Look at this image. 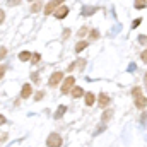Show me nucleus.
Segmentation results:
<instances>
[{
	"label": "nucleus",
	"instance_id": "nucleus-1",
	"mask_svg": "<svg viewBox=\"0 0 147 147\" xmlns=\"http://www.w3.org/2000/svg\"><path fill=\"white\" fill-rule=\"evenodd\" d=\"M75 86V77L69 75V77H63V84H62V94H70L72 87Z\"/></svg>",
	"mask_w": 147,
	"mask_h": 147
},
{
	"label": "nucleus",
	"instance_id": "nucleus-2",
	"mask_svg": "<svg viewBox=\"0 0 147 147\" xmlns=\"http://www.w3.org/2000/svg\"><path fill=\"white\" fill-rule=\"evenodd\" d=\"M65 0H50L46 5H45V16H50V14H53L62 3H63Z\"/></svg>",
	"mask_w": 147,
	"mask_h": 147
},
{
	"label": "nucleus",
	"instance_id": "nucleus-3",
	"mask_svg": "<svg viewBox=\"0 0 147 147\" xmlns=\"http://www.w3.org/2000/svg\"><path fill=\"white\" fill-rule=\"evenodd\" d=\"M63 80V72H60V70H57V72H53L50 75V80H48V86L50 87H57L60 82Z\"/></svg>",
	"mask_w": 147,
	"mask_h": 147
},
{
	"label": "nucleus",
	"instance_id": "nucleus-4",
	"mask_svg": "<svg viewBox=\"0 0 147 147\" xmlns=\"http://www.w3.org/2000/svg\"><path fill=\"white\" fill-rule=\"evenodd\" d=\"M69 12H70V9H69L67 5H63V3H62V5H60V7L53 12V16H55V19L62 21V19H65V17L69 16Z\"/></svg>",
	"mask_w": 147,
	"mask_h": 147
},
{
	"label": "nucleus",
	"instance_id": "nucleus-5",
	"mask_svg": "<svg viewBox=\"0 0 147 147\" xmlns=\"http://www.w3.org/2000/svg\"><path fill=\"white\" fill-rule=\"evenodd\" d=\"M48 147H60L62 146V137L58 134H50V137L46 139Z\"/></svg>",
	"mask_w": 147,
	"mask_h": 147
},
{
	"label": "nucleus",
	"instance_id": "nucleus-6",
	"mask_svg": "<svg viewBox=\"0 0 147 147\" xmlns=\"http://www.w3.org/2000/svg\"><path fill=\"white\" fill-rule=\"evenodd\" d=\"M135 106H137L139 110H146V106H147V98L144 96V94H140V96H137V98H135Z\"/></svg>",
	"mask_w": 147,
	"mask_h": 147
},
{
	"label": "nucleus",
	"instance_id": "nucleus-7",
	"mask_svg": "<svg viewBox=\"0 0 147 147\" xmlns=\"http://www.w3.org/2000/svg\"><path fill=\"white\" fill-rule=\"evenodd\" d=\"M98 101H99V106L105 110V108L110 105V96H108V94H105V92H101V94H99V98H98Z\"/></svg>",
	"mask_w": 147,
	"mask_h": 147
},
{
	"label": "nucleus",
	"instance_id": "nucleus-8",
	"mask_svg": "<svg viewBox=\"0 0 147 147\" xmlns=\"http://www.w3.org/2000/svg\"><path fill=\"white\" fill-rule=\"evenodd\" d=\"M31 92H33L31 84H24V86H22V91H21V98H22V99H26V98H29V96H31Z\"/></svg>",
	"mask_w": 147,
	"mask_h": 147
},
{
	"label": "nucleus",
	"instance_id": "nucleus-9",
	"mask_svg": "<svg viewBox=\"0 0 147 147\" xmlns=\"http://www.w3.org/2000/svg\"><path fill=\"white\" fill-rule=\"evenodd\" d=\"M86 92H84V89L82 87H77V86H74L72 91H70V96H72L74 99H77V98H82Z\"/></svg>",
	"mask_w": 147,
	"mask_h": 147
},
{
	"label": "nucleus",
	"instance_id": "nucleus-10",
	"mask_svg": "<svg viewBox=\"0 0 147 147\" xmlns=\"http://www.w3.org/2000/svg\"><path fill=\"white\" fill-rule=\"evenodd\" d=\"M96 10H98V7H92V5L89 7V5H86V7L82 9V12H80V14H82L84 17H87V16H92V14H96Z\"/></svg>",
	"mask_w": 147,
	"mask_h": 147
},
{
	"label": "nucleus",
	"instance_id": "nucleus-11",
	"mask_svg": "<svg viewBox=\"0 0 147 147\" xmlns=\"http://www.w3.org/2000/svg\"><path fill=\"white\" fill-rule=\"evenodd\" d=\"M89 46V41H86V39H82V41H79L77 45H75V53H80L82 50H86Z\"/></svg>",
	"mask_w": 147,
	"mask_h": 147
},
{
	"label": "nucleus",
	"instance_id": "nucleus-12",
	"mask_svg": "<svg viewBox=\"0 0 147 147\" xmlns=\"http://www.w3.org/2000/svg\"><path fill=\"white\" fill-rule=\"evenodd\" d=\"M84 98H86V106H92L94 101H96V96H94L92 92H86Z\"/></svg>",
	"mask_w": 147,
	"mask_h": 147
},
{
	"label": "nucleus",
	"instance_id": "nucleus-13",
	"mask_svg": "<svg viewBox=\"0 0 147 147\" xmlns=\"http://www.w3.org/2000/svg\"><path fill=\"white\" fill-rule=\"evenodd\" d=\"M65 111H67V106H58V110H57V113H55V120H60L63 115H65Z\"/></svg>",
	"mask_w": 147,
	"mask_h": 147
},
{
	"label": "nucleus",
	"instance_id": "nucleus-14",
	"mask_svg": "<svg viewBox=\"0 0 147 147\" xmlns=\"http://www.w3.org/2000/svg\"><path fill=\"white\" fill-rule=\"evenodd\" d=\"M19 60H21V62L31 60V51H21V53H19Z\"/></svg>",
	"mask_w": 147,
	"mask_h": 147
},
{
	"label": "nucleus",
	"instance_id": "nucleus-15",
	"mask_svg": "<svg viewBox=\"0 0 147 147\" xmlns=\"http://www.w3.org/2000/svg\"><path fill=\"white\" fill-rule=\"evenodd\" d=\"M146 5H147V0H135V2H134V7H135L137 10L146 9Z\"/></svg>",
	"mask_w": 147,
	"mask_h": 147
},
{
	"label": "nucleus",
	"instance_id": "nucleus-16",
	"mask_svg": "<svg viewBox=\"0 0 147 147\" xmlns=\"http://www.w3.org/2000/svg\"><path fill=\"white\" fill-rule=\"evenodd\" d=\"M111 118H113V110H106L105 113H103V116H101L103 121H108V120H111Z\"/></svg>",
	"mask_w": 147,
	"mask_h": 147
},
{
	"label": "nucleus",
	"instance_id": "nucleus-17",
	"mask_svg": "<svg viewBox=\"0 0 147 147\" xmlns=\"http://www.w3.org/2000/svg\"><path fill=\"white\" fill-rule=\"evenodd\" d=\"M29 10H31L33 14H36V12H39V10H41V2H39V0H36V3H33Z\"/></svg>",
	"mask_w": 147,
	"mask_h": 147
},
{
	"label": "nucleus",
	"instance_id": "nucleus-18",
	"mask_svg": "<svg viewBox=\"0 0 147 147\" xmlns=\"http://www.w3.org/2000/svg\"><path fill=\"white\" fill-rule=\"evenodd\" d=\"M89 38L91 39H98L99 38V31L98 29H89Z\"/></svg>",
	"mask_w": 147,
	"mask_h": 147
},
{
	"label": "nucleus",
	"instance_id": "nucleus-19",
	"mask_svg": "<svg viewBox=\"0 0 147 147\" xmlns=\"http://www.w3.org/2000/svg\"><path fill=\"white\" fill-rule=\"evenodd\" d=\"M87 33H89V28H87V26H84V28H80V29H79L77 36H79V38H82V36H86Z\"/></svg>",
	"mask_w": 147,
	"mask_h": 147
},
{
	"label": "nucleus",
	"instance_id": "nucleus-20",
	"mask_svg": "<svg viewBox=\"0 0 147 147\" xmlns=\"http://www.w3.org/2000/svg\"><path fill=\"white\" fill-rule=\"evenodd\" d=\"M22 0H5V3L9 5V7H16V5H19Z\"/></svg>",
	"mask_w": 147,
	"mask_h": 147
},
{
	"label": "nucleus",
	"instance_id": "nucleus-21",
	"mask_svg": "<svg viewBox=\"0 0 147 147\" xmlns=\"http://www.w3.org/2000/svg\"><path fill=\"white\" fill-rule=\"evenodd\" d=\"M140 22H142V17H137V19L132 22V29H137V28L140 26Z\"/></svg>",
	"mask_w": 147,
	"mask_h": 147
},
{
	"label": "nucleus",
	"instance_id": "nucleus-22",
	"mask_svg": "<svg viewBox=\"0 0 147 147\" xmlns=\"http://www.w3.org/2000/svg\"><path fill=\"white\" fill-rule=\"evenodd\" d=\"M140 94H142V89H140V87H134V89H132V96H134V98H137V96H140Z\"/></svg>",
	"mask_w": 147,
	"mask_h": 147
},
{
	"label": "nucleus",
	"instance_id": "nucleus-23",
	"mask_svg": "<svg viewBox=\"0 0 147 147\" xmlns=\"http://www.w3.org/2000/svg\"><path fill=\"white\" fill-rule=\"evenodd\" d=\"M75 65H79V70H82L84 65H86V60H84V58H79V60L75 62Z\"/></svg>",
	"mask_w": 147,
	"mask_h": 147
},
{
	"label": "nucleus",
	"instance_id": "nucleus-24",
	"mask_svg": "<svg viewBox=\"0 0 147 147\" xmlns=\"http://www.w3.org/2000/svg\"><path fill=\"white\" fill-rule=\"evenodd\" d=\"M7 57V48L5 46H0V60H3Z\"/></svg>",
	"mask_w": 147,
	"mask_h": 147
},
{
	"label": "nucleus",
	"instance_id": "nucleus-25",
	"mask_svg": "<svg viewBox=\"0 0 147 147\" xmlns=\"http://www.w3.org/2000/svg\"><path fill=\"white\" fill-rule=\"evenodd\" d=\"M39 58H41V55H39V53H34V55H31V62H33V63L39 62Z\"/></svg>",
	"mask_w": 147,
	"mask_h": 147
},
{
	"label": "nucleus",
	"instance_id": "nucleus-26",
	"mask_svg": "<svg viewBox=\"0 0 147 147\" xmlns=\"http://www.w3.org/2000/svg\"><path fill=\"white\" fill-rule=\"evenodd\" d=\"M5 72H7V65H0V79H3Z\"/></svg>",
	"mask_w": 147,
	"mask_h": 147
},
{
	"label": "nucleus",
	"instance_id": "nucleus-27",
	"mask_svg": "<svg viewBox=\"0 0 147 147\" xmlns=\"http://www.w3.org/2000/svg\"><path fill=\"white\" fill-rule=\"evenodd\" d=\"M139 43H140V45H147V36L146 34H140V36H139Z\"/></svg>",
	"mask_w": 147,
	"mask_h": 147
},
{
	"label": "nucleus",
	"instance_id": "nucleus-28",
	"mask_svg": "<svg viewBox=\"0 0 147 147\" xmlns=\"http://www.w3.org/2000/svg\"><path fill=\"white\" fill-rule=\"evenodd\" d=\"M3 21H5V10H3V9H0V26L3 24Z\"/></svg>",
	"mask_w": 147,
	"mask_h": 147
},
{
	"label": "nucleus",
	"instance_id": "nucleus-29",
	"mask_svg": "<svg viewBox=\"0 0 147 147\" xmlns=\"http://www.w3.org/2000/svg\"><path fill=\"white\" fill-rule=\"evenodd\" d=\"M140 58H142V62H146V63H147V48H146V51H142V53H140Z\"/></svg>",
	"mask_w": 147,
	"mask_h": 147
},
{
	"label": "nucleus",
	"instance_id": "nucleus-30",
	"mask_svg": "<svg viewBox=\"0 0 147 147\" xmlns=\"http://www.w3.org/2000/svg\"><path fill=\"white\" fill-rule=\"evenodd\" d=\"M69 36H70V29L67 28V29H63V39H67Z\"/></svg>",
	"mask_w": 147,
	"mask_h": 147
},
{
	"label": "nucleus",
	"instance_id": "nucleus-31",
	"mask_svg": "<svg viewBox=\"0 0 147 147\" xmlns=\"http://www.w3.org/2000/svg\"><path fill=\"white\" fill-rule=\"evenodd\" d=\"M140 121H142V123H147V113H144V115L140 116Z\"/></svg>",
	"mask_w": 147,
	"mask_h": 147
},
{
	"label": "nucleus",
	"instance_id": "nucleus-32",
	"mask_svg": "<svg viewBox=\"0 0 147 147\" xmlns=\"http://www.w3.org/2000/svg\"><path fill=\"white\" fill-rule=\"evenodd\" d=\"M135 69H137V67H135V63H130V67H128V70H130V72H135Z\"/></svg>",
	"mask_w": 147,
	"mask_h": 147
},
{
	"label": "nucleus",
	"instance_id": "nucleus-33",
	"mask_svg": "<svg viewBox=\"0 0 147 147\" xmlns=\"http://www.w3.org/2000/svg\"><path fill=\"white\" fill-rule=\"evenodd\" d=\"M5 123V116L3 115H0V125H3Z\"/></svg>",
	"mask_w": 147,
	"mask_h": 147
},
{
	"label": "nucleus",
	"instance_id": "nucleus-34",
	"mask_svg": "<svg viewBox=\"0 0 147 147\" xmlns=\"http://www.w3.org/2000/svg\"><path fill=\"white\" fill-rule=\"evenodd\" d=\"M31 79H33V80H36V82L39 80V79H38V74H33V75H31Z\"/></svg>",
	"mask_w": 147,
	"mask_h": 147
},
{
	"label": "nucleus",
	"instance_id": "nucleus-35",
	"mask_svg": "<svg viewBox=\"0 0 147 147\" xmlns=\"http://www.w3.org/2000/svg\"><path fill=\"white\" fill-rule=\"evenodd\" d=\"M144 80H146V87H147V74H146V77H144Z\"/></svg>",
	"mask_w": 147,
	"mask_h": 147
},
{
	"label": "nucleus",
	"instance_id": "nucleus-36",
	"mask_svg": "<svg viewBox=\"0 0 147 147\" xmlns=\"http://www.w3.org/2000/svg\"><path fill=\"white\" fill-rule=\"evenodd\" d=\"M28 2H36V0H28Z\"/></svg>",
	"mask_w": 147,
	"mask_h": 147
}]
</instances>
